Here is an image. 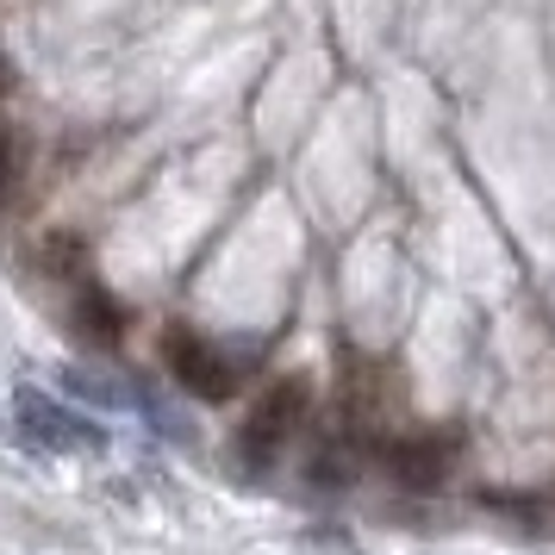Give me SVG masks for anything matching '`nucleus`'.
<instances>
[{
  "label": "nucleus",
  "instance_id": "1",
  "mask_svg": "<svg viewBox=\"0 0 555 555\" xmlns=\"http://www.w3.org/2000/svg\"><path fill=\"white\" fill-rule=\"evenodd\" d=\"M306 425V380L287 375V380H269L262 393L250 400L244 412V425H237V462H244V475H269L275 468V455L294 443V430Z\"/></svg>",
  "mask_w": 555,
  "mask_h": 555
},
{
  "label": "nucleus",
  "instance_id": "2",
  "mask_svg": "<svg viewBox=\"0 0 555 555\" xmlns=\"http://www.w3.org/2000/svg\"><path fill=\"white\" fill-rule=\"evenodd\" d=\"M13 430L38 455H101L106 450V430L94 418H81L76 405H63L56 393H38V387L13 393Z\"/></svg>",
  "mask_w": 555,
  "mask_h": 555
},
{
  "label": "nucleus",
  "instance_id": "3",
  "mask_svg": "<svg viewBox=\"0 0 555 555\" xmlns=\"http://www.w3.org/2000/svg\"><path fill=\"white\" fill-rule=\"evenodd\" d=\"M163 356H169V375H176L201 405H231V400H237V387H244L237 356H225L219 344H206L201 331L169 325V331H163Z\"/></svg>",
  "mask_w": 555,
  "mask_h": 555
},
{
  "label": "nucleus",
  "instance_id": "4",
  "mask_svg": "<svg viewBox=\"0 0 555 555\" xmlns=\"http://www.w3.org/2000/svg\"><path fill=\"white\" fill-rule=\"evenodd\" d=\"M387 475L400 487H412V493H430L450 475V443L443 437H393L387 443Z\"/></svg>",
  "mask_w": 555,
  "mask_h": 555
},
{
  "label": "nucleus",
  "instance_id": "5",
  "mask_svg": "<svg viewBox=\"0 0 555 555\" xmlns=\"http://www.w3.org/2000/svg\"><path fill=\"white\" fill-rule=\"evenodd\" d=\"M76 325L88 331V344H101V350H113V344L126 337V312H119V300H113L106 287H94V281H81V287H76Z\"/></svg>",
  "mask_w": 555,
  "mask_h": 555
},
{
  "label": "nucleus",
  "instance_id": "6",
  "mask_svg": "<svg viewBox=\"0 0 555 555\" xmlns=\"http://www.w3.org/2000/svg\"><path fill=\"white\" fill-rule=\"evenodd\" d=\"M13 163H20V144H13L7 119H0V206H7V188H13Z\"/></svg>",
  "mask_w": 555,
  "mask_h": 555
}]
</instances>
